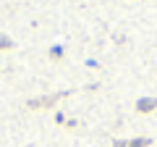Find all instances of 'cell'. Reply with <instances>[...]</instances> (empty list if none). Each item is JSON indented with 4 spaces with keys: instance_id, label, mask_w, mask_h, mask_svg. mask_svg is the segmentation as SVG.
<instances>
[{
    "instance_id": "obj_1",
    "label": "cell",
    "mask_w": 157,
    "mask_h": 147,
    "mask_svg": "<svg viewBox=\"0 0 157 147\" xmlns=\"http://www.w3.org/2000/svg\"><path fill=\"white\" fill-rule=\"evenodd\" d=\"M152 139H147V137H136V139H115L113 142V147H149Z\"/></svg>"
},
{
    "instance_id": "obj_5",
    "label": "cell",
    "mask_w": 157,
    "mask_h": 147,
    "mask_svg": "<svg viewBox=\"0 0 157 147\" xmlns=\"http://www.w3.org/2000/svg\"><path fill=\"white\" fill-rule=\"evenodd\" d=\"M50 55L55 58V61H58V58H63V47H52V53H50Z\"/></svg>"
},
{
    "instance_id": "obj_4",
    "label": "cell",
    "mask_w": 157,
    "mask_h": 147,
    "mask_svg": "<svg viewBox=\"0 0 157 147\" xmlns=\"http://www.w3.org/2000/svg\"><path fill=\"white\" fill-rule=\"evenodd\" d=\"M13 47V40L11 37H3V34H0V50H11Z\"/></svg>"
},
{
    "instance_id": "obj_3",
    "label": "cell",
    "mask_w": 157,
    "mask_h": 147,
    "mask_svg": "<svg viewBox=\"0 0 157 147\" xmlns=\"http://www.w3.org/2000/svg\"><path fill=\"white\" fill-rule=\"evenodd\" d=\"M63 92H58V95H50V97H39V100H29V108H50L55 100H60Z\"/></svg>"
},
{
    "instance_id": "obj_2",
    "label": "cell",
    "mask_w": 157,
    "mask_h": 147,
    "mask_svg": "<svg viewBox=\"0 0 157 147\" xmlns=\"http://www.w3.org/2000/svg\"><path fill=\"white\" fill-rule=\"evenodd\" d=\"M136 110H139V113H152V110H157V97H141V100L136 102Z\"/></svg>"
}]
</instances>
